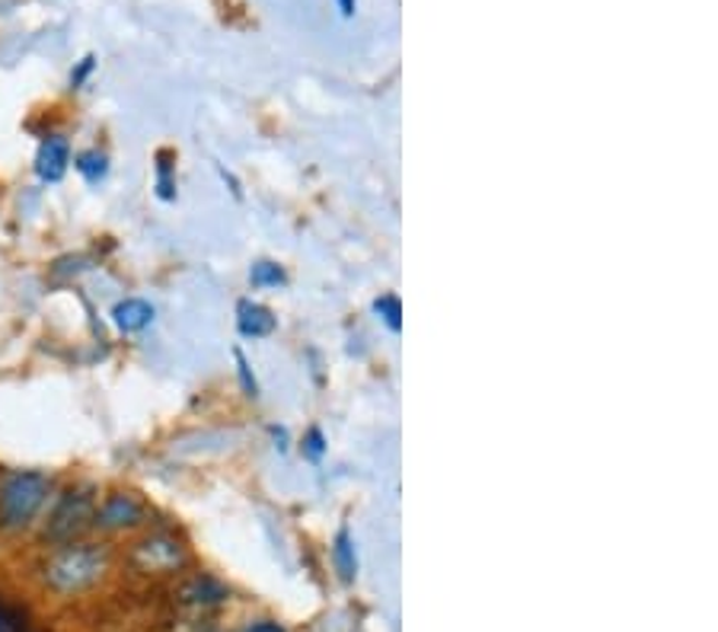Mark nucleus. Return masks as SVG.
<instances>
[{
    "mask_svg": "<svg viewBox=\"0 0 718 632\" xmlns=\"http://www.w3.org/2000/svg\"><path fill=\"white\" fill-rule=\"evenodd\" d=\"M351 10H355V7H351V0H341V13H345V16H348V13H351Z\"/></svg>",
    "mask_w": 718,
    "mask_h": 632,
    "instance_id": "nucleus-18",
    "label": "nucleus"
},
{
    "mask_svg": "<svg viewBox=\"0 0 718 632\" xmlns=\"http://www.w3.org/2000/svg\"><path fill=\"white\" fill-rule=\"evenodd\" d=\"M250 281L256 288H278V285H285V272L275 262H256L250 272Z\"/></svg>",
    "mask_w": 718,
    "mask_h": 632,
    "instance_id": "nucleus-12",
    "label": "nucleus"
},
{
    "mask_svg": "<svg viewBox=\"0 0 718 632\" xmlns=\"http://www.w3.org/2000/svg\"><path fill=\"white\" fill-rule=\"evenodd\" d=\"M173 180H170V163H166V153H160L157 157V195L163 198V202H173L176 198V192H173Z\"/></svg>",
    "mask_w": 718,
    "mask_h": 632,
    "instance_id": "nucleus-13",
    "label": "nucleus"
},
{
    "mask_svg": "<svg viewBox=\"0 0 718 632\" xmlns=\"http://www.w3.org/2000/svg\"><path fill=\"white\" fill-rule=\"evenodd\" d=\"M323 450H326V445H323V432H320V428H310V432H306V441H303V453H306L310 460H320Z\"/></svg>",
    "mask_w": 718,
    "mask_h": 632,
    "instance_id": "nucleus-15",
    "label": "nucleus"
},
{
    "mask_svg": "<svg viewBox=\"0 0 718 632\" xmlns=\"http://www.w3.org/2000/svg\"><path fill=\"white\" fill-rule=\"evenodd\" d=\"M93 518H96V502H93V495L83 492V489H68V492L58 498V505L51 508L42 537H45L51 547H68V543H74L86 527H93Z\"/></svg>",
    "mask_w": 718,
    "mask_h": 632,
    "instance_id": "nucleus-3",
    "label": "nucleus"
},
{
    "mask_svg": "<svg viewBox=\"0 0 718 632\" xmlns=\"http://www.w3.org/2000/svg\"><path fill=\"white\" fill-rule=\"evenodd\" d=\"M233 358H236V368H240V383H243L246 397H259V383H256V377H253V371H250V361L243 358V352H240V348L233 352Z\"/></svg>",
    "mask_w": 718,
    "mask_h": 632,
    "instance_id": "nucleus-14",
    "label": "nucleus"
},
{
    "mask_svg": "<svg viewBox=\"0 0 718 632\" xmlns=\"http://www.w3.org/2000/svg\"><path fill=\"white\" fill-rule=\"evenodd\" d=\"M109 565V553L96 543H68L61 547L45 565V582L48 588L61 591V595H77L90 585H96L103 578Z\"/></svg>",
    "mask_w": 718,
    "mask_h": 632,
    "instance_id": "nucleus-1",
    "label": "nucleus"
},
{
    "mask_svg": "<svg viewBox=\"0 0 718 632\" xmlns=\"http://www.w3.org/2000/svg\"><path fill=\"white\" fill-rule=\"evenodd\" d=\"M135 559H138V565L148 568V572H170V568L180 565L183 553H180V543L170 540V537H148V540L138 543Z\"/></svg>",
    "mask_w": 718,
    "mask_h": 632,
    "instance_id": "nucleus-6",
    "label": "nucleus"
},
{
    "mask_svg": "<svg viewBox=\"0 0 718 632\" xmlns=\"http://www.w3.org/2000/svg\"><path fill=\"white\" fill-rule=\"evenodd\" d=\"M246 632H285V630H281V627H275V623H256L253 630H246Z\"/></svg>",
    "mask_w": 718,
    "mask_h": 632,
    "instance_id": "nucleus-17",
    "label": "nucleus"
},
{
    "mask_svg": "<svg viewBox=\"0 0 718 632\" xmlns=\"http://www.w3.org/2000/svg\"><path fill=\"white\" fill-rule=\"evenodd\" d=\"M48 476L36 470L10 473L0 485V530H23L42 512L48 498Z\"/></svg>",
    "mask_w": 718,
    "mask_h": 632,
    "instance_id": "nucleus-2",
    "label": "nucleus"
},
{
    "mask_svg": "<svg viewBox=\"0 0 718 632\" xmlns=\"http://www.w3.org/2000/svg\"><path fill=\"white\" fill-rule=\"evenodd\" d=\"M68 163H71V148L61 135H51L42 141L36 157V173L42 183H61L68 173Z\"/></svg>",
    "mask_w": 718,
    "mask_h": 632,
    "instance_id": "nucleus-5",
    "label": "nucleus"
},
{
    "mask_svg": "<svg viewBox=\"0 0 718 632\" xmlns=\"http://www.w3.org/2000/svg\"><path fill=\"white\" fill-rule=\"evenodd\" d=\"M77 173L86 180V183H100V180H106V173H109V160H106V153H100V150H83L80 157L74 160Z\"/></svg>",
    "mask_w": 718,
    "mask_h": 632,
    "instance_id": "nucleus-9",
    "label": "nucleus"
},
{
    "mask_svg": "<svg viewBox=\"0 0 718 632\" xmlns=\"http://www.w3.org/2000/svg\"><path fill=\"white\" fill-rule=\"evenodd\" d=\"M144 521V508L131 498V495H109L100 508L93 524L103 530H121V527H135Z\"/></svg>",
    "mask_w": 718,
    "mask_h": 632,
    "instance_id": "nucleus-4",
    "label": "nucleus"
},
{
    "mask_svg": "<svg viewBox=\"0 0 718 632\" xmlns=\"http://www.w3.org/2000/svg\"><path fill=\"white\" fill-rule=\"evenodd\" d=\"M374 310L393 333H403V303L396 295H383L380 300H374Z\"/></svg>",
    "mask_w": 718,
    "mask_h": 632,
    "instance_id": "nucleus-10",
    "label": "nucleus"
},
{
    "mask_svg": "<svg viewBox=\"0 0 718 632\" xmlns=\"http://www.w3.org/2000/svg\"><path fill=\"white\" fill-rule=\"evenodd\" d=\"M336 562H339V572L345 582H351L355 578V568H358V562H355V547H351V537H348V530L341 527L339 537H336Z\"/></svg>",
    "mask_w": 718,
    "mask_h": 632,
    "instance_id": "nucleus-11",
    "label": "nucleus"
},
{
    "mask_svg": "<svg viewBox=\"0 0 718 632\" xmlns=\"http://www.w3.org/2000/svg\"><path fill=\"white\" fill-rule=\"evenodd\" d=\"M90 71H93V58H83V65H80V71H77V74L71 77V80H74V87H77V83H83V77L90 74Z\"/></svg>",
    "mask_w": 718,
    "mask_h": 632,
    "instance_id": "nucleus-16",
    "label": "nucleus"
},
{
    "mask_svg": "<svg viewBox=\"0 0 718 632\" xmlns=\"http://www.w3.org/2000/svg\"><path fill=\"white\" fill-rule=\"evenodd\" d=\"M236 330L246 338H265L275 333V317L271 310L256 300H240L236 303Z\"/></svg>",
    "mask_w": 718,
    "mask_h": 632,
    "instance_id": "nucleus-7",
    "label": "nucleus"
},
{
    "mask_svg": "<svg viewBox=\"0 0 718 632\" xmlns=\"http://www.w3.org/2000/svg\"><path fill=\"white\" fill-rule=\"evenodd\" d=\"M153 317H157V310H153L148 300L141 298L118 300L113 307V323L121 333H141V330H148L153 323Z\"/></svg>",
    "mask_w": 718,
    "mask_h": 632,
    "instance_id": "nucleus-8",
    "label": "nucleus"
}]
</instances>
